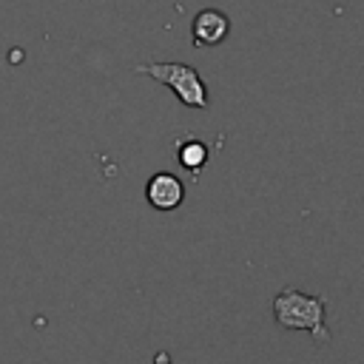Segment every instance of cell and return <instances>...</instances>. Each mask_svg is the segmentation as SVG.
<instances>
[{
	"label": "cell",
	"instance_id": "obj_2",
	"mask_svg": "<svg viewBox=\"0 0 364 364\" xmlns=\"http://www.w3.org/2000/svg\"><path fill=\"white\" fill-rule=\"evenodd\" d=\"M136 74H145L162 85H168L176 100L188 108H208V85L205 80L199 77V71L193 65H185V63H142L136 65Z\"/></svg>",
	"mask_w": 364,
	"mask_h": 364
},
{
	"label": "cell",
	"instance_id": "obj_5",
	"mask_svg": "<svg viewBox=\"0 0 364 364\" xmlns=\"http://www.w3.org/2000/svg\"><path fill=\"white\" fill-rule=\"evenodd\" d=\"M208 145L202 142V139H182L179 142V148H176V159H179V165L182 168H188V171H199V168H205V162H208Z\"/></svg>",
	"mask_w": 364,
	"mask_h": 364
},
{
	"label": "cell",
	"instance_id": "obj_6",
	"mask_svg": "<svg viewBox=\"0 0 364 364\" xmlns=\"http://www.w3.org/2000/svg\"><path fill=\"white\" fill-rule=\"evenodd\" d=\"M154 364H171V355L165 350H159V353H154Z\"/></svg>",
	"mask_w": 364,
	"mask_h": 364
},
{
	"label": "cell",
	"instance_id": "obj_4",
	"mask_svg": "<svg viewBox=\"0 0 364 364\" xmlns=\"http://www.w3.org/2000/svg\"><path fill=\"white\" fill-rule=\"evenodd\" d=\"M191 31H193V46H219L228 34H230V20L219 11V9H202L193 23H191Z\"/></svg>",
	"mask_w": 364,
	"mask_h": 364
},
{
	"label": "cell",
	"instance_id": "obj_1",
	"mask_svg": "<svg viewBox=\"0 0 364 364\" xmlns=\"http://www.w3.org/2000/svg\"><path fill=\"white\" fill-rule=\"evenodd\" d=\"M324 296H307L296 287H284L276 299H273V318L284 327V330H307L313 336V341L327 344L330 341V330L324 321Z\"/></svg>",
	"mask_w": 364,
	"mask_h": 364
},
{
	"label": "cell",
	"instance_id": "obj_3",
	"mask_svg": "<svg viewBox=\"0 0 364 364\" xmlns=\"http://www.w3.org/2000/svg\"><path fill=\"white\" fill-rule=\"evenodd\" d=\"M145 199H148V205L156 208V210H173V208H179L182 199H185V185H182L173 173L159 171V173H154V176L148 179V185H145Z\"/></svg>",
	"mask_w": 364,
	"mask_h": 364
}]
</instances>
